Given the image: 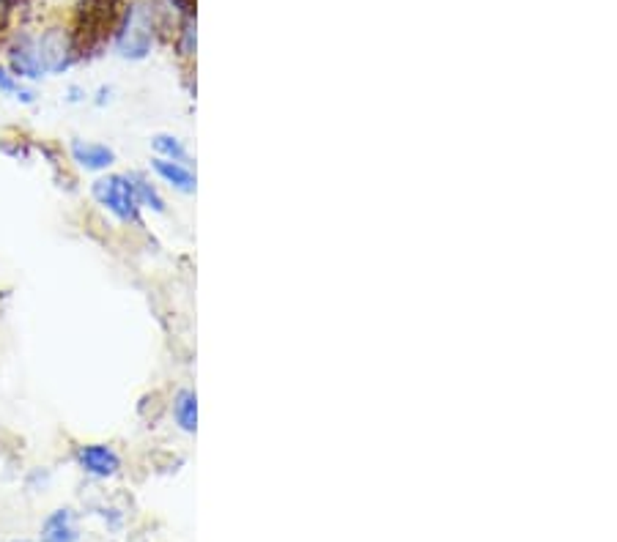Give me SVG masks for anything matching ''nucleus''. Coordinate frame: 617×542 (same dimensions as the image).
<instances>
[{
    "mask_svg": "<svg viewBox=\"0 0 617 542\" xmlns=\"http://www.w3.org/2000/svg\"><path fill=\"white\" fill-rule=\"evenodd\" d=\"M91 195L118 222H124V225H140V206L135 200V192H132V184H129L127 176L110 173V176L97 179L94 187H91Z\"/></svg>",
    "mask_w": 617,
    "mask_h": 542,
    "instance_id": "1",
    "label": "nucleus"
},
{
    "mask_svg": "<svg viewBox=\"0 0 617 542\" xmlns=\"http://www.w3.org/2000/svg\"><path fill=\"white\" fill-rule=\"evenodd\" d=\"M118 53L124 58H143L151 47V23L143 6H132L118 28Z\"/></svg>",
    "mask_w": 617,
    "mask_h": 542,
    "instance_id": "2",
    "label": "nucleus"
},
{
    "mask_svg": "<svg viewBox=\"0 0 617 542\" xmlns=\"http://www.w3.org/2000/svg\"><path fill=\"white\" fill-rule=\"evenodd\" d=\"M75 460L88 476L97 479H108L121 471V455L110 444H80L75 449Z\"/></svg>",
    "mask_w": 617,
    "mask_h": 542,
    "instance_id": "3",
    "label": "nucleus"
},
{
    "mask_svg": "<svg viewBox=\"0 0 617 542\" xmlns=\"http://www.w3.org/2000/svg\"><path fill=\"white\" fill-rule=\"evenodd\" d=\"M69 157L77 168H83L88 173H102L116 165V151L110 146L94 143V140H80V138H75L69 143Z\"/></svg>",
    "mask_w": 617,
    "mask_h": 542,
    "instance_id": "4",
    "label": "nucleus"
},
{
    "mask_svg": "<svg viewBox=\"0 0 617 542\" xmlns=\"http://www.w3.org/2000/svg\"><path fill=\"white\" fill-rule=\"evenodd\" d=\"M9 72L17 80H39V77H45V69H42V61H39V50H36V42L31 36H20L12 45V50H9Z\"/></svg>",
    "mask_w": 617,
    "mask_h": 542,
    "instance_id": "5",
    "label": "nucleus"
},
{
    "mask_svg": "<svg viewBox=\"0 0 617 542\" xmlns=\"http://www.w3.org/2000/svg\"><path fill=\"white\" fill-rule=\"evenodd\" d=\"M77 539H80V531H77L72 509L61 506V509H56L45 517L39 542H77Z\"/></svg>",
    "mask_w": 617,
    "mask_h": 542,
    "instance_id": "6",
    "label": "nucleus"
},
{
    "mask_svg": "<svg viewBox=\"0 0 617 542\" xmlns=\"http://www.w3.org/2000/svg\"><path fill=\"white\" fill-rule=\"evenodd\" d=\"M151 168H154V173H157L165 184H170L173 189H179V192H184V195H192V192H195V176H192V170H190L187 165L157 157V159L151 162Z\"/></svg>",
    "mask_w": 617,
    "mask_h": 542,
    "instance_id": "7",
    "label": "nucleus"
},
{
    "mask_svg": "<svg viewBox=\"0 0 617 542\" xmlns=\"http://www.w3.org/2000/svg\"><path fill=\"white\" fill-rule=\"evenodd\" d=\"M173 419L184 433H195L198 427V397L192 389H179L173 397Z\"/></svg>",
    "mask_w": 617,
    "mask_h": 542,
    "instance_id": "8",
    "label": "nucleus"
},
{
    "mask_svg": "<svg viewBox=\"0 0 617 542\" xmlns=\"http://www.w3.org/2000/svg\"><path fill=\"white\" fill-rule=\"evenodd\" d=\"M127 179H129V184H132V192H135V200H138L140 209H151V211H157V214L165 211L162 195L157 192V187H154L143 173H127Z\"/></svg>",
    "mask_w": 617,
    "mask_h": 542,
    "instance_id": "9",
    "label": "nucleus"
},
{
    "mask_svg": "<svg viewBox=\"0 0 617 542\" xmlns=\"http://www.w3.org/2000/svg\"><path fill=\"white\" fill-rule=\"evenodd\" d=\"M0 94L15 97V99H20L23 105H34V102H36V94H34L31 88H26L23 80H17L6 66H0Z\"/></svg>",
    "mask_w": 617,
    "mask_h": 542,
    "instance_id": "10",
    "label": "nucleus"
},
{
    "mask_svg": "<svg viewBox=\"0 0 617 542\" xmlns=\"http://www.w3.org/2000/svg\"><path fill=\"white\" fill-rule=\"evenodd\" d=\"M151 146H154V151H157L162 159L181 162V165L187 162V148H184V143H181L179 138H173V135H154Z\"/></svg>",
    "mask_w": 617,
    "mask_h": 542,
    "instance_id": "11",
    "label": "nucleus"
},
{
    "mask_svg": "<svg viewBox=\"0 0 617 542\" xmlns=\"http://www.w3.org/2000/svg\"><path fill=\"white\" fill-rule=\"evenodd\" d=\"M83 97H86V94H83L80 88H72V91H69V102H83Z\"/></svg>",
    "mask_w": 617,
    "mask_h": 542,
    "instance_id": "12",
    "label": "nucleus"
},
{
    "mask_svg": "<svg viewBox=\"0 0 617 542\" xmlns=\"http://www.w3.org/2000/svg\"><path fill=\"white\" fill-rule=\"evenodd\" d=\"M15 542H31V539H15Z\"/></svg>",
    "mask_w": 617,
    "mask_h": 542,
    "instance_id": "13",
    "label": "nucleus"
}]
</instances>
